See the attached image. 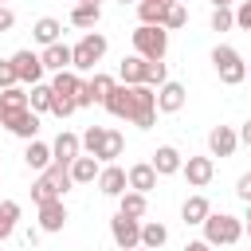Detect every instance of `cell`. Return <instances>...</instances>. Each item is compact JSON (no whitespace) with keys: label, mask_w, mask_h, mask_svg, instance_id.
<instances>
[{"label":"cell","mask_w":251,"mask_h":251,"mask_svg":"<svg viewBox=\"0 0 251 251\" xmlns=\"http://www.w3.org/2000/svg\"><path fill=\"white\" fill-rule=\"evenodd\" d=\"M16 224H20V204L16 200H0V243L16 231Z\"/></svg>","instance_id":"obj_29"},{"label":"cell","mask_w":251,"mask_h":251,"mask_svg":"<svg viewBox=\"0 0 251 251\" xmlns=\"http://www.w3.org/2000/svg\"><path fill=\"white\" fill-rule=\"evenodd\" d=\"M0 126H8L16 137H24V141H31L35 133H39V114L35 110H8V114H0Z\"/></svg>","instance_id":"obj_6"},{"label":"cell","mask_w":251,"mask_h":251,"mask_svg":"<svg viewBox=\"0 0 251 251\" xmlns=\"http://www.w3.org/2000/svg\"><path fill=\"white\" fill-rule=\"evenodd\" d=\"M39 208V231H47V235H55V231H63L67 227V204L63 200H43V204H35Z\"/></svg>","instance_id":"obj_11"},{"label":"cell","mask_w":251,"mask_h":251,"mask_svg":"<svg viewBox=\"0 0 251 251\" xmlns=\"http://www.w3.org/2000/svg\"><path fill=\"white\" fill-rule=\"evenodd\" d=\"M145 208H149L145 192H133V188H126V192L118 196V212H122V216H129V220H141V216H145Z\"/></svg>","instance_id":"obj_26"},{"label":"cell","mask_w":251,"mask_h":251,"mask_svg":"<svg viewBox=\"0 0 251 251\" xmlns=\"http://www.w3.org/2000/svg\"><path fill=\"white\" fill-rule=\"evenodd\" d=\"M126 184H129L133 192H145V196H149V192L157 188V173H153V165H149V161L129 165V169H126Z\"/></svg>","instance_id":"obj_18"},{"label":"cell","mask_w":251,"mask_h":251,"mask_svg":"<svg viewBox=\"0 0 251 251\" xmlns=\"http://www.w3.org/2000/svg\"><path fill=\"white\" fill-rule=\"evenodd\" d=\"M212 67H216V75H220V82H227V86H239V82L247 78V67H243V55H239L235 47H227V43H220V47L212 51Z\"/></svg>","instance_id":"obj_4"},{"label":"cell","mask_w":251,"mask_h":251,"mask_svg":"<svg viewBox=\"0 0 251 251\" xmlns=\"http://www.w3.org/2000/svg\"><path fill=\"white\" fill-rule=\"evenodd\" d=\"M110 90H114V78H110V75H102V71H94V78H86V82L78 86V94H75V106H90V102H102Z\"/></svg>","instance_id":"obj_8"},{"label":"cell","mask_w":251,"mask_h":251,"mask_svg":"<svg viewBox=\"0 0 251 251\" xmlns=\"http://www.w3.org/2000/svg\"><path fill=\"white\" fill-rule=\"evenodd\" d=\"M184 98H188V90H184L180 82H169V78L153 90V102H157L161 114H176V110H184Z\"/></svg>","instance_id":"obj_9"},{"label":"cell","mask_w":251,"mask_h":251,"mask_svg":"<svg viewBox=\"0 0 251 251\" xmlns=\"http://www.w3.org/2000/svg\"><path fill=\"white\" fill-rule=\"evenodd\" d=\"M78 4H102V0H78Z\"/></svg>","instance_id":"obj_46"},{"label":"cell","mask_w":251,"mask_h":251,"mask_svg":"<svg viewBox=\"0 0 251 251\" xmlns=\"http://www.w3.org/2000/svg\"><path fill=\"white\" fill-rule=\"evenodd\" d=\"M165 78H169V71H165V59H145L141 82H145V86H161Z\"/></svg>","instance_id":"obj_33"},{"label":"cell","mask_w":251,"mask_h":251,"mask_svg":"<svg viewBox=\"0 0 251 251\" xmlns=\"http://www.w3.org/2000/svg\"><path fill=\"white\" fill-rule=\"evenodd\" d=\"M122 153H126V137H122L118 129H102V141H98V149H94V157L110 165V161H118Z\"/></svg>","instance_id":"obj_22"},{"label":"cell","mask_w":251,"mask_h":251,"mask_svg":"<svg viewBox=\"0 0 251 251\" xmlns=\"http://www.w3.org/2000/svg\"><path fill=\"white\" fill-rule=\"evenodd\" d=\"M78 153H82V145H78V133H71V129H63V133L51 141V161H55V165H71Z\"/></svg>","instance_id":"obj_16"},{"label":"cell","mask_w":251,"mask_h":251,"mask_svg":"<svg viewBox=\"0 0 251 251\" xmlns=\"http://www.w3.org/2000/svg\"><path fill=\"white\" fill-rule=\"evenodd\" d=\"M102 106H106L114 118H126V122H129V114H133V86H126V82L118 86V82H114V90L102 98Z\"/></svg>","instance_id":"obj_13"},{"label":"cell","mask_w":251,"mask_h":251,"mask_svg":"<svg viewBox=\"0 0 251 251\" xmlns=\"http://www.w3.org/2000/svg\"><path fill=\"white\" fill-rule=\"evenodd\" d=\"M8 86H16V71L8 59H0V90H8Z\"/></svg>","instance_id":"obj_39"},{"label":"cell","mask_w":251,"mask_h":251,"mask_svg":"<svg viewBox=\"0 0 251 251\" xmlns=\"http://www.w3.org/2000/svg\"><path fill=\"white\" fill-rule=\"evenodd\" d=\"M8 63H12V71H16V82H43V63H39V55H35L31 47L16 51Z\"/></svg>","instance_id":"obj_7"},{"label":"cell","mask_w":251,"mask_h":251,"mask_svg":"<svg viewBox=\"0 0 251 251\" xmlns=\"http://www.w3.org/2000/svg\"><path fill=\"white\" fill-rule=\"evenodd\" d=\"M129 122H133L137 129H149V126L157 122V102H153V86H145V82H137V86H133V114H129Z\"/></svg>","instance_id":"obj_5"},{"label":"cell","mask_w":251,"mask_h":251,"mask_svg":"<svg viewBox=\"0 0 251 251\" xmlns=\"http://www.w3.org/2000/svg\"><path fill=\"white\" fill-rule=\"evenodd\" d=\"M141 71H145V59H141V55H129V59H122V67H118V75H122L126 86H137V82H141Z\"/></svg>","instance_id":"obj_32"},{"label":"cell","mask_w":251,"mask_h":251,"mask_svg":"<svg viewBox=\"0 0 251 251\" xmlns=\"http://www.w3.org/2000/svg\"><path fill=\"white\" fill-rule=\"evenodd\" d=\"M212 4H216V8H231L235 0H212Z\"/></svg>","instance_id":"obj_44"},{"label":"cell","mask_w":251,"mask_h":251,"mask_svg":"<svg viewBox=\"0 0 251 251\" xmlns=\"http://www.w3.org/2000/svg\"><path fill=\"white\" fill-rule=\"evenodd\" d=\"M118 4H137V0H118Z\"/></svg>","instance_id":"obj_47"},{"label":"cell","mask_w":251,"mask_h":251,"mask_svg":"<svg viewBox=\"0 0 251 251\" xmlns=\"http://www.w3.org/2000/svg\"><path fill=\"white\" fill-rule=\"evenodd\" d=\"M235 24H231V8H216L212 12V31H231Z\"/></svg>","instance_id":"obj_37"},{"label":"cell","mask_w":251,"mask_h":251,"mask_svg":"<svg viewBox=\"0 0 251 251\" xmlns=\"http://www.w3.org/2000/svg\"><path fill=\"white\" fill-rule=\"evenodd\" d=\"M180 161H184V157H180L176 145H157V153H153L149 165H153L157 176H173V173H180Z\"/></svg>","instance_id":"obj_17"},{"label":"cell","mask_w":251,"mask_h":251,"mask_svg":"<svg viewBox=\"0 0 251 251\" xmlns=\"http://www.w3.org/2000/svg\"><path fill=\"white\" fill-rule=\"evenodd\" d=\"M59 31H63V24L55 20V16H43V20H35V27H31V35H35V43H55L59 39Z\"/></svg>","instance_id":"obj_28"},{"label":"cell","mask_w":251,"mask_h":251,"mask_svg":"<svg viewBox=\"0 0 251 251\" xmlns=\"http://www.w3.org/2000/svg\"><path fill=\"white\" fill-rule=\"evenodd\" d=\"M157 4H161V8H165V4H176V0H157Z\"/></svg>","instance_id":"obj_45"},{"label":"cell","mask_w":251,"mask_h":251,"mask_svg":"<svg viewBox=\"0 0 251 251\" xmlns=\"http://www.w3.org/2000/svg\"><path fill=\"white\" fill-rule=\"evenodd\" d=\"M200 227H204V243L208 247H231L243 235V220L231 216V212H208Z\"/></svg>","instance_id":"obj_1"},{"label":"cell","mask_w":251,"mask_h":251,"mask_svg":"<svg viewBox=\"0 0 251 251\" xmlns=\"http://www.w3.org/2000/svg\"><path fill=\"white\" fill-rule=\"evenodd\" d=\"M165 239H169V227H165V224H157V220L141 224V231H137V247H145V251L165 247Z\"/></svg>","instance_id":"obj_24"},{"label":"cell","mask_w":251,"mask_h":251,"mask_svg":"<svg viewBox=\"0 0 251 251\" xmlns=\"http://www.w3.org/2000/svg\"><path fill=\"white\" fill-rule=\"evenodd\" d=\"M165 8H169V4H165ZM165 8H161L157 0H137V20H141V24H161Z\"/></svg>","instance_id":"obj_36"},{"label":"cell","mask_w":251,"mask_h":251,"mask_svg":"<svg viewBox=\"0 0 251 251\" xmlns=\"http://www.w3.org/2000/svg\"><path fill=\"white\" fill-rule=\"evenodd\" d=\"M27 110H35V114H47V110H51V86H47V82H31V90H27Z\"/></svg>","instance_id":"obj_30"},{"label":"cell","mask_w":251,"mask_h":251,"mask_svg":"<svg viewBox=\"0 0 251 251\" xmlns=\"http://www.w3.org/2000/svg\"><path fill=\"white\" fill-rule=\"evenodd\" d=\"M165 51H169V31L161 24H137V31H133V55H141V59H165Z\"/></svg>","instance_id":"obj_2"},{"label":"cell","mask_w":251,"mask_h":251,"mask_svg":"<svg viewBox=\"0 0 251 251\" xmlns=\"http://www.w3.org/2000/svg\"><path fill=\"white\" fill-rule=\"evenodd\" d=\"M0 4H4V0H0Z\"/></svg>","instance_id":"obj_50"},{"label":"cell","mask_w":251,"mask_h":251,"mask_svg":"<svg viewBox=\"0 0 251 251\" xmlns=\"http://www.w3.org/2000/svg\"><path fill=\"white\" fill-rule=\"evenodd\" d=\"M137 231H141V220H129V216H114L110 220V235H114V243L122 247V251H133L137 247Z\"/></svg>","instance_id":"obj_12"},{"label":"cell","mask_w":251,"mask_h":251,"mask_svg":"<svg viewBox=\"0 0 251 251\" xmlns=\"http://www.w3.org/2000/svg\"><path fill=\"white\" fill-rule=\"evenodd\" d=\"M39 63H43V71H67V67H71V47H67L63 39H55V43L43 47Z\"/></svg>","instance_id":"obj_20"},{"label":"cell","mask_w":251,"mask_h":251,"mask_svg":"<svg viewBox=\"0 0 251 251\" xmlns=\"http://www.w3.org/2000/svg\"><path fill=\"white\" fill-rule=\"evenodd\" d=\"M24 243L35 247V243H39V227H24Z\"/></svg>","instance_id":"obj_42"},{"label":"cell","mask_w":251,"mask_h":251,"mask_svg":"<svg viewBox=\"0 0 251 251\" xmlns=\"http://www.w3.org/2000/svg\"><path fill=\"white\" fill-rule=\"evenodd\" d=\"M184 251H212L204 239H192V243H184Z\"/></svg>","instance_id":"obj_43"},{"label":"cell","mask_w":251,"mask_h":251,"mask_svg":"<svg viewBox=\"0 0 251 251\" xmlns=\"http://www.w3.org/2000/svg\"><path fill=\"white\" fill-rule=\"evenodd\" d=\"M75 110H78V106H75L71 98H55V94H51V114H55V118H71Z\"/></svg>","instance_id":"obj_38"},{"label":"cell","mask_w":251,"mask_h":251,"mask_svg":"<svg viewBox=\"0 0 251 251\" xmlns=\"http://www.w3.org/2000/svg\"><path fill=\"white\" fill-rule=\"evenodd\" d=\"M0 106H4V114L8 110H24L27 106V90L16 82V86H8V90H0Z\"/></svg>","instance_id":"obj_34"},{"label":"cell","mask_w":251,"mask_h":251,"mask_svg":"<svg viewBox=\"0 0 251 251\" xmlns=\"http://www.w3.org/2000/svg\"><path fill=\"white\" fill-rule=\"evenodd\" d=\"M0 114H4V106H0Z\"/></svg>","instance_id":"obj_49"},{"label":"cell","mask_w":251,"mask_h":251,"mask_svg":"<svg viewBox=\"0 0 251 251\" xmlns=\"http://www.w3.org/2000/svg\"><path fill=\"white\" fill-rule=\"evenodd\" d=\"M98 20H102V8H98V4H75V8H71V24L82 27V31H94Z\"/></svg>","instance_id":"obj_27"},{"label":"cell","mask_w":251,"mask_h":251,"mask_svg":"<svg viewBox=\"0 0 251 251\" xmlns=\"http://www.w3.org/2000/svg\"><path fill=\"white\" fill-rule=\"evenodd\" d=\"M235 196H239V200H243V204H247V200H251V173H243V176H239V180H235Z\"/></svg>","instance_id":"obj_40"},{"label":"cell","mask_w":251,"mask_h":251,"mask_svg":"<svg viewBox=\"0 0 251 251\" xmlns=\"http://www.w3.org/2000/svg\"><path fill=\"white\" fill-rule=\"evenodd\" d=\"M212 212V204H208V196H200V192H192L184 204H180V220H184V227H196V224H204V216Z\"/></svg>","instance_id":"obj_23"},{"label":"cell","mask_w":251,"mask_h":251,"mask_svg":"<svg viewBox=\"0 0 251 251\" xmlns=\"http://www.w3.org/2000/svg\"><path fill=\"white\" fill-rule=\"evenodd\" d=\"M184 24H188V12H184L180 4H169L165 16H161V27H165V31H176V27H184Z\"/></svg>","instance_id":"obj_35"},{"label":"cell","mask_w":251,"mask_h":251,"mask_svg":"<svg viewBox=\"0 0 251 251\" xmlns=\"http://www.w3.org/2000/svg\"><path fill=\"white\" fill-rule=\"evenodd\" d=\"M208 149H212V157H231V153L239 149V133H235L231 126H216V129L208 133Z\"/></svg>","instance_id":"obj_15"},{"label":"cell","mask_w":251,"mask_h":251,"mask_svg":"<svg viewBox=\"0 0 251 251\" xmlns=\"http://www.w3.org/2000/svg\"><path fill=\"white\" fill-rule=\"evenodd\" d=\"M24 165H27V169H35V173H43V169L51 165V145H43L39 137H31V141H27V149H24Z\"/></svg>","instance_id":"obj_25"},{"label":"cell","mask_w":251,"mask_h":251,"mask_svg":"<svg viewBox=\"0 0 251 251\" xmlns=\"http://www.w3.org/2000/svg\"><path fill=\"white\" fill-rule=\"evenodd\" d=\"M94 180H98V192H102V196H122V192L129 188V184H126V169L114 165V161H110L106 169H98Z\"/></svg>","instance_id":"obj_14"},{"label":"cell","mask_w":251,"mask_h":251,"mask_svg":"<svg viewBox=\"0 0 251 251\" xmlns=\"http://www.w3.org/2000/svg\"><path fill=\"white\" fill-rule=\"evenodd\" d=\"M180 173H184V180H188L192 188H204V184H212V176H216V161H212V157H188V161H180Z\"/></svg>","instance_id":"obj_10"},{"label":"cell","mask_w":251,"mask_h":251,"mask_svg":"<svg viewBox=\"0 0 251 251\" xmlns=\"http://www.w3.org/2000/svg\"><path fill=\"white\" fill-rule=\"evenodd\" d=\"M98 157H90V153H78L71 165H67V173H71V180L75 184H94V176H98Z\"/></svg>","instance_id":"obj_19"},{"label":"cell","mask_w":251,"mask_h":251,"mask_svg":"<svg viewBox=\"0 0 251 251\" xmlns=\"http://www.w3.org/2000/svg\"><path fill=\"white\" fill-rule=\"evenodd\" d=\"M12 27H16V12L0 4V31H12Z\"/></svg>","instance_id":"obj_41"},{"label":"cell","mask_w":251,"mask_h":251,"mask_svg":"<svg viewBox=\"0 0 251 251\" xmlns=\"http://www.w3.org/2000/svg\"><path fill=\"white\" fill-rule=\"evenodd\" d=\"M133 251H145V247H133Z\"/></svg>","instance_id":"obj_48"},{"label":"cell","mask_w":251,"mask_h":251,"mask_svg":"<svg viewBox=\"0 0 251 251\" xmlns=\"http://www.w3.org/2000/svg\"><path fill=\"white\" fill-rule=\"evenodd\" d=\"M43 200H63V192L55 188V180L47 173H39V180L31 184V204H43Z\"/></svg>","instance_id":"obj_31"},{"label":"cell","mask_w":251,"mask_h":251,"mask_svg":"<svg viewBox=\"0 0 251 251\" xmlns=\"http://www.w3.org/2000/svg\"><path fill=\"white\" fill-rule=\"evenodd\" d=\"M47 86H51V94H55V98H71V102H75V94H78L82 78H78V71H71V67H67V71H55V78H51Z\"/></svg>","instance_id":"obj_21"},{"label":"cell","mask_w":251,"mask_h":251,"mask_svg":"<svg viewBox=\"0 0 251 251\" xmlns=\"http://www.w3.org/2000/svg\"><path fill=\"white\" fill-rule=\"evenodd\" d=\"M106 47H110V39H106L102 31H86V35L71 47V71H94V63L106 55Z\"/></svg>","instance_id":"obj_3"}]
</instances>
